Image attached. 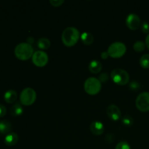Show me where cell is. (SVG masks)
<instances>
[{
  "label": "cell",
  "mask_w": 149,
  "mask_h": 149,
  "mask_svg": "<svg viewBox=\"0 0 149 149\" xmlns=\"http://www.w3.org/2000/svg\"><path fill=\"white\" fill-rule=\"evenodd\" d=\"M80 38V33L77 29L74 27H67L63 30L61 39L66 47H73L77 43Z\"/></svg>",
  "instance_id": "1"
},
{
  "label": "cell",
  "mask_w": 149,
  "mask_h": 149,
  "mask_svg": "<svg viewBox=\"0 0 149 149\" xmlns=\"http://www.w3.org/2000/svg\"><path fill=\"white\" fill-rule=\"evenodd\" d=\"M33 48L31 45L26 42H22L17 45L15 49V55L21 61H27L32 58L33 55Z\"/></svg>",
  "instance_id": "2"
},
{
  "label": "cell",
  "mask_w": 149,
  "mask_h": 149,
  "mask_svg": "<svg viewBox=\"0 0 149 149\" xmlns=\"http://www.w3.org/2000/svg\"><path fill=\"white\" fill-rule=\"evenodd\" d=\"M111 77L113 82L119 85H125L130 81V75L127 71L122 68L113 69L111 73Z\"/></svg>",
  "instance_id": "3"
},
{
  "label": "cell",
  "mask_w": 149,
  "mask_h": 149,
  "mask_svg": "<svg viewBox=\"0 0 149 149\" xmlns=\"http://www.w3.org/2000/svg\"><path fill=\"white\" fill-rule=\"evenodd\" d=\"M86 93L91 95H97L101 90V83L98 79L95 77H90L85 81L84 84Z\"/></svg>",
  "instance_id": "4"
},
{
  "label": "cell",
  "mask_w": 149,
  "mask_h": 149,
  "mask_svg": "<svg viewBox=\"0 0 149 149\" xmlns=\"http://www.w3.org/2000/svg\"><path fill=\"white\" fill-rule=\"evenodd\" d=\"M127 51L125 45L122 42H116L112 43L108 48V53L109 56L113 58H119L123 56Z\"/></svg>",
  "instance_id": "5"
},
{
  "label": "cell",
  "mask_w": 149,
  "mask_h": 149,
  "mask_svg": "<svg viewBox=\"0 0 149 149\" xmlns=\"http://www.w3.org/2000/svg\"><path fill=\"white\" fill-rule=\"evenodd\" d=\"M36 99V91L33 88L26 87L23 89L20 95V101L24 106H31Z\"/></svg>",
  "instance_id": "6"
},
{
  "label": "cell",
  "mask_w": 149,
  "mask_h": 149,
  "mask_svg": "<svg viewBox=\"0 0 149 149\" xmlns=\"http://www.w3.org/2000/svg\"><path fill=\"white\" fill-rule=\"evenodd\" d=\"M136 107L141 112L149 111V92H143L139 94L135 100Z\"/></svg>",
  "instance_id": "7"
},
{
  "label": "cell",
  "mask_w": 149,
  "mask_h": 149,
  "mask_svg": "<svg viewBox=\"0 0 149 149\" xmlns=\"http://www.w3.org/2000/svg\"><path fill=\"white\" fill-rule=\"evenodd\" d=\"M48 55L44 51H36L32 56V62L38 67H43L47 65L48 62Z\"/></svg>",
  "instance_id": "8"
},
{
  "label": "cell",
  "mask_w": 149,
  "mask_h": 149,
  "mask_svg": "<svg viewBox=\"0 0 149 149\" xmlns=\"http://www.w3.org/2000/svg\"><path fill=\"white\" fill-rule=\"evenodd\" d=\"M126 24L131 30H137L141 26V19L139 16L135 13H130L127 17Z\"/></svg>",
  "instance_id": "9"
},
{
  "label": "cell",
  "mask_w": 149,
  "mask_h": 149,
  "mask_svg": "<svg viewBox=\"0 0 149 149\" xmlns=\"http://www.w3.org/2000/svg\"><path fill=\"white\" fill-rule=\"evenodd\" d=\"M106 113L108 116L113 121H117L121 118L120 109L116 105L111 104L108 106Z\"/></svg>",
  "instance_id": "10"
},
{
  "label": "cell",
  "mask_w": 149,
  "mask_h": 149,
  "mask_svg": "<svg viewBox=\"0 0 149 149\" xmlns=\"http://www.w3.org/2000/svg\"><path fill=\"white\" fill-rule=\"evenodd\" d=\"M90 130L95 135H100L103 133L105 127L103 124L99 121H95L90 125Z\"/></svg>",
  "instance_id": "11"
},
{
  "label": "cell",
  "mask_w": 149,
  "mask_h": 149,
  "mask_svg": "<svg viewBox=\"0 0 149 149\" xmlns=\"http://www.w3.org/2000/svg\"><path fill=\"white\" fill-rule=\"evenodd\" d=\"M18 141V135L15 132H10L6 135L4 138V143L8 146H13L15 145Z\"/></svg>",
  "instance_id": "12"
},
{
  "label": "cell",
  "mask_w": 149,
  "mask_h": 149,
  "mask_svg": "<svg viewBox=\"0 0 149 149\" xmlns=\"http://www.w3.org/2000/svg\"><path fill=\"white\" fill-rule=\"evenodd\" d=\"M89 70L93 74H97L100 72L102 69V64L100 61H97V60H94V61H91L88 65Z\"/></svg>",
  "instance_id": "13"
},
{
  "label": "cell",
  "mask_w": 149,
  "mask_h": 149,
  "mask_svg": "<svg viewBox=\"0 0 149 149\" xmlns=\"http://www.w3.org/2000/svg\"><path fill=\"white\" fill-rule=\"evenodd\" d=\"M17 93H16V91H15V90H10L4 93V100H5L7 103H14V102L17 100Z\"/></svg>",
  "instance_id": "14"
},
{
  "label": "cell",
  "mask_w": 149,
  "mask_h": 149,
  "mask_svg": "<svg viewBox=\"0 0 149 149\" xmlns=\"http://www.w3.org/2000/svg\"><path fill=\"white\" fill-rule=\"evenodd\" d=\"M12 130V125L9 121L2 120L0 121V133L9 134Z\"/></svg>",
  "instance_id": "15"
},
{
  "label": "cell",
  "mask_w": 149,
  "mask_h": 149,
  "mask_svg": "<svg viewBox=\"0 0 149 149\" xmlns=\"http://www.w3.org/2000/svg\"><path fill=\"white\" fill-rule=\"evenodd\" d=\"M23 113V109L20 103H16L10 108V113L13 116H19Z\"/></svg>",
  "instance_id": "16"
},
{
  "label": "cell",
  "mask_w": 149,
  "mask_h": 149,
  "mask_svg": "<svg viewBox=\"0 0 149 149\" xmlns=\"http://www.w3.org/2000/svg\"><path fill=\"white\" fill-rule=\"evenodd\" d=\"M81 40L84 45H90L94 42V37L93 34L89 32H83L81 34Z\"/></svg>",
  "instance_id": "17"
},
{
  "label": "cell",
  "mask_w": 149,
  "mask_h": 149,
  "mask_svg": "<svg viewBox=\"0 0 149 149\" xmlns=\"http://www.w3.org/2000/svg\"><path fill=\"white\" fill-rule=\"evenodd\" d=\"M50 41L47 38H40L37 42V46L39 49H47L50 47Z\"/></svg>",
  "instance_id": "18"
},
{
  "label": "cell",
  "mask_w": 149,
  "mask_h": 149,
  "mask_svg": "<svg viewBox=\"0 0 149 149\" xmlns=\"http://www.w3.org/2000/svg\"><path fill=\"white\" fill-rule=\"evenodd\" d=\"M140 65L143 68H149V54L142 55L140 59Z\"/></svg>",
  "instance_id": "19"
},
{
  "label": "cell",
  "mask_w": 149,
  "mask_h": 149,
  "mask_svg": "<svg viewBox=\"0 0 149 149\" xmlns=\"http://www.w3.org/2000/svg\"><path fill=\"white\" fill-rule=\"evenodd\" d=\"M146 47V44L143 42H142V41H137L133 45V49L136 52H141L145 49Z\"/></svg>",
  "instance_id": "20"
},
{
  "label": "cell",
  "mask_w": 149,
  "mask_h": 149,
  "mask_svg": "<svg viewBox=\"0 0 149 149\" xmlns=\"http://www.w3.org/2000/svg\"><path fill=\"white\" fill-rule=\"evenodd\" d=\"M122 123H123L124 125L128 127L133 125V122H134L133 119H132V116H125L124 117H122Z\"/></svg>",
  "instance_id": "21"
},
{
  "label": "cell",
  "mask_w": 149,
  "mask_h": 149,
  "mask_svg": "<svg viewBox=\"0 0 149 149\" xmlns=\"http://www.w3.org/2000/svg\"><path fill=\"white\" fill-rule=\"evenodd\" d=\"M115 149H131L130 146L129 145L127 142H125V141H122V142H119L117 145L116 146V148Z\"/></svg>",
  "instance_id": "22"
},
{
  "label": "cell",
  "mask_w": 149,
  "mask_h": 149,
  "mask_svg": "<svg viewBox=\"0 0 149 149\" xmlns=\"http://www.w3.org/2000/svg\"><path fill=\"white\" fill-rule=\"evenodd\" d=\"M140 87H141V84L137 81H132L129 84L130 89L132 90H138V89H140Z\"/></svg>",
  "instance_id": "23"
},
{
  "label": "cell",
  "mask_w": 149,
  "mask_h": 149,
  "mask_svg": "<svg viewBox=\"0 0 149 149\" xmlns=\"http://www.w3.org/2000/svg\"><path fill=\"white\" fill-rule=\"evenodd\" d=\"M109 75L107 73H103L98 77V80L100 81V83H106L109 80Z\"/></svg>",
  "instance_id": "24"
},
{
  "label": "cell",
  "mask_w": 149,
  "mask_h": 149,
  "mask_svg": "<svg viewBox=\"0 0 149 149\" xmlns=\"http://www.w3.org/2000/svg\"><path fill=\"white\" fill-rule=\"evenodd\" d=\"M49 3L53 7H60L63 3H64V1L63 0H50Z\"/></svg>",
  "instance_id": "25"
},
{
  "label": "cell",
  "mask_w": 149,
  "mask_h": 149,
  "mask_svg": "<svg viewBox=\"0 0 149 149\" xmlns=\"http://www.w3.org/2000/svg\"><path fill=\"white\" fill-rule=\"evenodd\" d=\"M142 31L145 33H148L149 32V24L147 22H143L141 25Z\"/></svg>",
  "instance_id": "26"
},
{
  "label": "cell",
  "mask_w": 149,
  "mask_h": 149,
  "mask_svg": "<svg viewBox=\"0 0 149 149\" xmlns=\"http://www.w3.org/2000/svg\"><path fill=\"white\" fill-rule=\"evenodd\" d=\"M6 113H7L6 107L3 105L0 104V117H3V116H5Z\"/></svg>",
  "instance_id": "27"
},
{
  "label": "cell",
  "mask_w": 149,
  "mask_h": 149,
  "mask_svg": "<svg viewBox=\"0 0 149 149\" xmlns=\"http://www.w3.org/2000/svg\"><path fill=\"white\" fill-rule=\"evenodd\" d=\"M109 53H108V52H103L101 53V58H103V59H107L108 58H109Z\"/></svg>",
  "instance_id": "28"
},
{
  "label": "cell",
  "mask_w": 149,
  "mask_h": 149,
  "mask_svg": "<svg viewBox=\"0 0 149 149\" xmlns=\"http://www.w3.org/2000/svg\"><path fill=\"white\" fill-rule=\"evenodd\" d=\"M145 44H146V46L147 47H148V49H149V33H148V35H147L146 38Z\"/></svg>",
  "instance_id": "29"
}]
</instances>
